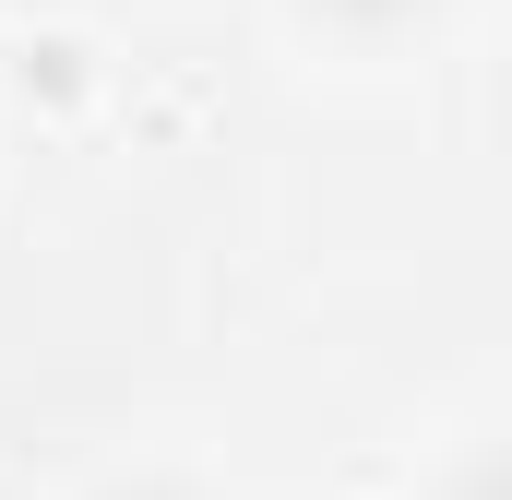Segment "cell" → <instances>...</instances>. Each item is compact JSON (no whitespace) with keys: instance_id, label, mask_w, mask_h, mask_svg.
<instances>
[{"instance_id":"1","label":"cell","mask_w":512,"mask_h":500,"mask_svg":"<svg viewBox=\"0 0 512 500\" xmlns=\"http://www.w3.org/2000/svg\"><path fill=\"white\" fill-rule=\"evenodd\" d=\"M310 24H334L346 48H393V36L429 24V0H310Z\"/></svg>"},{"instance_id":"2","label":"cell","mask_w":512,"mask_h":500,"mask_svg":"<svg viewBox=\"0 0 512 500\" xmlns=\"http://www.w3.org/2000/svg\"><path fill=\"white\" fill-rule=\"evenodd\" d=\"M441 500H512V441H489V453H465Z\"/></svg>"},{"instance_id":"3","label":"cell","mask_w":512,"mask_h":500,"mask_svg":"<svg viewBox=\"0 0 512 500\" xmlns=\"http://www.w3.org/2000/svg\"><path fill=\"white\" fill-rule=\"evenodd\" d=\"M96 500H215V489H191V477H167V465H143V477H108Z\"/></svg>"}]
</instances>
